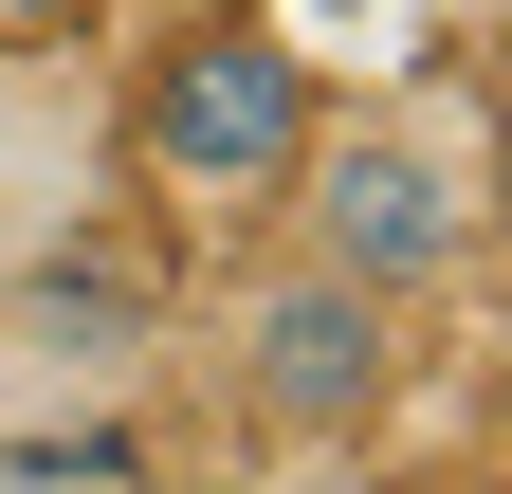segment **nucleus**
Masks as SVG:
<instances>
[{
    "label": "nucleus",
    "instance_id": "f257e3e1",
    "mask_svg": "<svg viewBox=\"0 0 512 494\" xmlns=\"http://www.w3.org/2000/svg\"><path fill=\"white\" fill-rule=\"evenodd\" d=\"M311 129H330V92H311V55L275 19H202L128 92V165H147V202H183V220H275Z\"/></svg>",
    "mask_w": 512,
    "mask_h": 494
},
{
    "label": "nucleus",
    "instance_id": "f03ea898",
    "mask_svg": "<svg viewBox=\"0 0 512 494\" xmlns=\"http://www.w3.org/2000/svg\"><path fill=\"white\" fill-rule=\"evenodd\" d=\"M275 238H293L311 275L384 293V312H421V293H458V257H476V165L439 147V129H403V110L311 129V165H293Z\"/></svg>",
    "mask_w": 512,
    "mask_h": 494
},
{
    "label": "nucleus",
    "instance_id": "7ed1b4c3",
    "mask_svg": "<svg viewBox=\"0 0 512 494\" xmlns=\"http://www.w3.org/2000/svg\"><path fill=\"white\" fill-rule=\"evenodd\" d=\"M220 385H238V421L256 440H366L384 403H403V312L384 293H348V275H311L293 238L256 257L238 293H220Z\"/></svg>",
    "mask_w": 512,
    "mask_h": 494
},
{
    "label": "nucleus",
    "instance_id": "20e7f679",
    "mask_svg": "<svg viewBox=\"0 0 512 494\" xmlns=\"http://www.w3.org/2000/svg\"><path fill=\"white\" fill-rule=\"evenodd\" d=\"M74 19H110V0H0V37H74Z\"/></svg>",
    "mask_w": 512,
    "mask_h": 494
},
{
    "label": "nucleus",
    "instance_id": "39448f33",
    "mask_svg": "<svg viewBox=\"0 0 512 494\" xmlns=\"http://www.w3.org/2000/svg\"><path fill=\"white\" fill-rule=\"evenodd\" d=\"M476 440H494V476H512V348H494V403H476Z\"/></svg>",
    "mask_w": 512,
    "mask_h": 494
}]
</instances>
